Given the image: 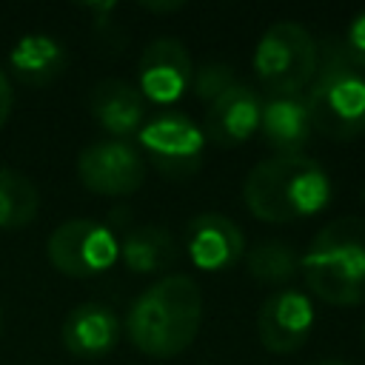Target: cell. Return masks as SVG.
I'll list each match as a JSON object with an SVG mask.
<instances>
[{"mask_svg": "<svg viewBox=\"0 0 365 365\" xmlns=\"http://www.w3.org/2000/svg\"><path fill=\"white\" fill-rule=\"evenodd\" d=\"M339 43H342L348 60H351L359 71H365V11H359V14L348 23V31H345V37H339Z\"/></svg>", "mask_w": 365, "mask_h": 365, "instance_id": "21", "label": "cell"}, {"mask_svg": "<svg viewBox=\"0 0 365 365\" xmlns=\"http://www.w3.org/2000/svg\"><path fill=\"white\" fill-rule=\"evenodd\" d=\"M77 177L94 194L125 197L143 185L145 160L131 143L106 137V140H97L80 151Z\"/></svg>", "mask_w": 365, "mask_h": 365, "instance_id": "8", "label": "cell"}, {"mask_svg": "<svg viewBox=\"0 0 365 365\" xmlns=\"http://www.w3.org/2000/svg\"><path fill=\"white\" fill-rule=\"evenodd\" d=\"M137 140L151 165L168 180H188L200 171L205 134L182 111H160L143 123Z\"/></svg>", "mask_w": 365, "mask_h": 365, "instance_id": "6", "label": "cell"}, {"mask_svg": "<svg viewBox=\"0 0 365 365\" xmlns=\"http://www.w3.org/2000/svg\"><path fill=\"white\" fill-rule=\"evenodd\" d=\"M140 74V94L151 103L168 106L180 100L194 83V63L188 48L177 37H157L151 40L137 63Z\"/></svg>", "mask_w": 365, "mask_h": 365, "instance_id": "9", "label": "cell"}, {"mask_svg": "<svg viewBox=\"0 0 365 365\" xmlns=\"http://www.w3.org/2000/svg\"><path fill=\"white\" fill-rule=\"evenodd\" d=\"M66 66H68L66 46L43 31L20 37L9 51V68L26 86H48L66 71Z\"/></svg>", "mask_w": 365, "mask_h": 365, "instance_id": "16", "label": "cell"}, {"mask_svg": "<svg viewBox=\"0 0 365 365\" xmlns=\"http://www.w3.org/2000/svg\"><path fill=\"white\" fill-rule=\"evenodd\" d=\"M328 171L305 154H277L257 163L245 182L242 200L262 222H294L319 214L331 200Z\"/></svg>", "mask_w": 365, "mask_h": 365, "instance_id": "2", "label": "cell"}, {"mask_svg": "<svg viewBox=\"0 0 365 365\" xmlns=\"http://www.w3.org/2000/svg\"><path fill=\"white\" fill-rule=\"evenodd\" d=\"M305 106L311 125L331 140H354L365 131V71L348 60L339 37L322 40Z\"/></svg>", "mask_w": 365, "mask_h": 365, "instance_id": "4", "label": "cell"}, {"mask_svg": "<svg viewBox=\"0 0 365 365\" xmlns=\"http://www.w3.org/2000/svg\"><path fill=\"white\" fill-rule=\"evenodd\" d=\"M88 108H91L94 123L103 131H108L114 140L137 134L145 123V97L131 83L117 80V77L100 80L91 88Z\"/></svg>", "mask_w": 365, "mask_h": 365, "instance_id": "15", "label": "cell"}, {"mask_svg": "<svg viewBox=\"0 0 365 365\" xmlns=\"http://www.w3.org/2000/svg\"><path fill=\"white\" fill-rule=\"evenodd\" d=\"M302 277L314 297L331 305L365 302V217L331 220L305 257L299 259Z\"/></svg>", "mask_w": 365, "mask_h": 365, "instance_id": "3", "label": "cell"}, {"mask_svg": "<svg viewBox=\"0 0 365 365\" xmlns=\"http://www.w3.org/2000/svg\"><path fill=\"white\" fill-rule=\"evenodd\" d=\"M314 328V305L299 291H274L257 314V336L271 354H294Z\"/></svg>", "mask_w": 365, "mask_h": 365, "instance_id": "10", "label": "cell"}, {"mask_svg": "<svg viewBox=\"0 0 365 365\" xmlns=\"http://www.w3.org/2000/svg\"><path fill=\"white\" fill-rule=\"evenodd\" d=\"M237 80H234V71H231V66H225V63H205V66H200L197 71H194V91L205 100V103H211V100H217L222 91H228L231 86H234Z\"/></svg>", "mask_w": 365, "mask_h": 365, "instance_id": "20", "label": "cell"}, {"mask_svg": "<svg viewBox=\"0 0 365 365\" xmlns=\"http://www.w3.org/2000/svg\"><path fill=\"white\" fill-rule=\"evenodd\" d=\"M245 265H248V274L257 282H262V285H282V282L297 277L299 257H297L291 242L265 240V242H259V245H254L248 251Z\"/></svg>", "mask_w": 365, "mask_h": 365, "instance_id": "19", "label": "cell"}, {"mask_svg": "<svg viewBox=\"0 0 365 365\" xmlns=\"http://www.w3.org/2000/svg\"><path fill=\"white\" fill-rule=\"evenodd\" d=\"M120 317L103 302H83L71 308L63 319L60 336L68 354L77 359H100L111 354L120 342Z\"/></svg>", "mask_w": 365, "mask_h": 365, "instance_id": "12", "label": "cell"}, {"mask_svg": "<svg viewBox=\"0 0 365 365\" xmlns=\"http://www.w3.org/2000/svg\"><path fill=\"white\" fill-rule=\"evenodd\" d=\"M185 251L202 271H225L245 254V237L240 225L225 214H197L185 225Z\"/></svg>", "mask_w": 365, "mask_h": 365, "instance_id": "11", "label": "cell"}, {"mask_svg": "<svg viewBox=\"0 0 365 365\" xmlns=\"http://www.w3.org/2000/svg\"><path fill=\"white\" fill-rule=\"evenodd\" d=\"M48 262L66 277H97L120 257V240L111 225L97 220H66L48 234Z\"/></svg>", "mask_w": 365, "mask_h": 365, "instance_id": "7", "label": "cell"}, {"mask_svg": "<svg viewBox=\"0 0 365 365\" xmlns=\"http://www.w3.org/2000/svg\"><path fill=\"white\" fill-rule=\"evenodd\" d=\"M311 114L299 94H265L259 106V131L277 154H302L311 140Z\"/></svg>", "mask_w": 365, "mask_h": 365, "instance_id": "14", "label": "cell"}, {"mask_svg": "<svg viewBox=\"0 0 365 365\" xmlns=\"http://www.w3.org/2000/svg\"><path fill=\"white\" fill-rule=\"evenodd\" d=\"M319 365H342V362H334V359H328V362H319Z\"/></svg>", "mask_w": 365, "mask_h": 365, "instance_id": "24", "label": "cell"}, {"mask_svg": "<svg viewBox=\"0 0 365 365\" xmlns=\"http://www.w3.org/2000/svg\"><path fill=\"white\" fill-rule=\"evenodd\" d=\"M120 259L134 274H160L177 262V245L163 225H131L120 240Z\"/></svg>", "mask_w": 365, "mask_h": 365, "instance_id": "17", "label": "cell"}, {"mask_svg": "<svg viewBox=\"0 0 365 365\" xmlns=\"http://www.w3.org/2000/svg\"><path fill=\"white\" fill-rule=\"evenodd\" d=\"M362 336H365V331H362Z\"/></svg>", "mask_w": 365, "mask_h": 365, "instance_id": "25", "label": "cell"}, {"mask_svg": "<svg viewBox=\"0 0 365 365\" xmlns=\"http://www.w3.org/2000/svg\"><path fill=\"white\" fill-rule=\"evenodd\" d=\"M259 106L262 100L251 86L234 83L228 91L208 103L205 134L225 148L245 143L254 131H259Z\"/></svg>", "mask_w": 365, "mask_h": 365, "instance_id": "13", "label": "cell"}, {"mask_svg": "<svg viewBox=\"0 0 365 365\" xmlns=\"http://www.w3.org/2000/svg\"><path fill=\"white\" fill-rule=\"evenodd\" d=\"M202 291L185 274H171L148 285L125 317V334L145 356H177L200 334Z\"/></svg>", "mask_w": 365, "mask_h": 365, "instance_id": "1", "label": "cell"}, {"mask_svg": "<svg viewBox=\"0 0 365 365\" xmlns=\"http://www.w3.org/2000/svg\"><path fill=\"white\" fill-rule=\"evenodd\" d=\"M319 46L314 34L294 23H271L254 48V74L265 94H299L317 74Z\"/></svg>", "mask_w": 365, "mask_h": 365, "instance_id": "5", "label": "cell"}, {"mask_svg": "<svg viewBox=\"0 0 365 365\" xmlns=\"http://www.w3.org/2000/svg\"><path fill=\"white\" fill-rule=\"evenodd\" d=\"M40 211V191L37 185L9 168V165H0V228L6 231H17V228H26Z\"/></svg>", "mask_w": 365, "mask_h": 365, "instance_id": "18", "label": "cell"}, {"mask_svg": "<svg viewBox=\"0 0 365 365\" xmlns=\"http://www.w3.org/2000/svg\"><path fill=\"white\" fill-rule=\"evenodd\" d=\"M145 11H177L182 9V3H143Z\"/></svg>", "mask_w": 365, "mask_h": 365, "instance_id": "23", "label": "cell"}, {"mask_svg": "<svg viewBox=\"0 0 365 365\" xmlns=\"http://www.w3.org/2000/svg\"><path fill=\"white\" fill-rule=\"evenodd\" d=\"M11 106H14V94H11V83L6 77V71L0 68V128L6 125L9 114H11Z\"/></svg>", "mask_w": 365, "mask_h": 365, "instance_id": "22", "label": "cell"}]
</instances>
